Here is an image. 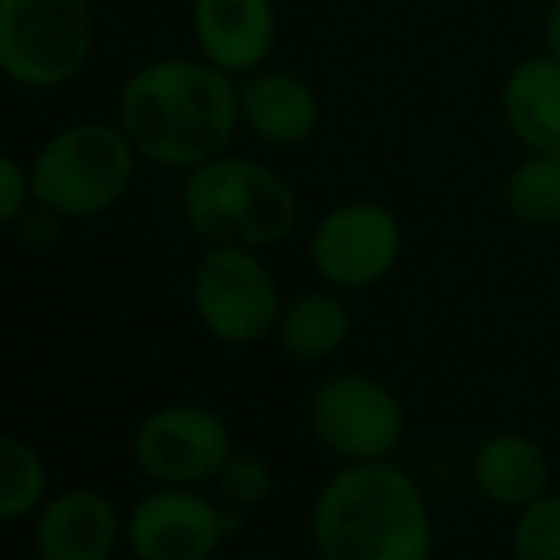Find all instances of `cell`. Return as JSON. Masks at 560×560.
<instances>
[{"instance_id": "9", "label": "cell", "mask_w": 560, "mask_h": 560, "mask_svg": "<svg viewBox=\"0 0 560 560\" xmlns=\"http://www.w3.org/2000/svg\"><path fill=\"white\" fill-rule=\"evenodd\" d=\"M241 530V508H222L199 488L156 485L126 515L133 560H210Z\"/></svg>"}, {"instance_id": "14", "label": "cell", "mask_w": 560, "mask_h": 560, "mask_svg": "<svg viewBox=\"0 0 560 560\" xmlns=\"http://www.w3.org/2000/svg\"><path fill=\"white\" fill-rule=\"evenodd\" d=\"M500 115L523 153H549L560 145V58L546 46L511 61L500 84Z\"/></svg>"}, {"instance_id": "7", "label": "cell", "mask_w": 560, "mask_h": 560, "mask_svg": "<svg viewBox=\"0 0 560 560\" xmlns=\"http://www.w3.org/2000/svg\"><path fill=\"white\" fill-rule=\"evenodd\" d=\"M405 256V225L397 210L374 199H347L325 210L310 233V264L339 294L374 290Z\"/></svg>"}, {"instance_id": "19", "label": "cell", "mask_w": 560, "mask_h": 560, "mask_svg": "<svg viewBox=\"0 0 560 560\" xmlns=\"http://www.w3.org/2000/svg\"><path fill=\"white\" fill-rule=\"evenodd\" d=\"M511 560H560V492H546L515 515Z\"/></svg>"}, {"instance_id": "22", "label": "cell", "mask_w": 560, "mask_h": 560, "mask_svg": "<svg viewBox=\"0 0 560 560\" xmlns=\"http://www.w3.org/2000/svg\"><path fill=\"white\" fill-rule=\"evenodd\" d=\"M58 222H61L58 214H50V210L35 202V207L15 222V233H20V241L27 244V248H46V244L58 236Z\"/></svg>"}, {"instance_id": "25", "label": "cell", "mask_w": 560, "mask_h": 560, "mask_svg": "<svg viewBox=\"0 0 560 560\" xmlns=\"http://www.w3.org/2000/svg\"><path fill=\"white\" fill-rule=\"evenodd\" d=\"M549 153H557V156H560V145H557V149H549Z\"/></svg>"}, {"instance_id": "11", "label": "cell", "mask_w": 560, "mask_h": 560, "mask_svg": "<svg viewBox=\"0 0 560 560\" xmlns=\"http://www.w3.org/2000/svg\"><path fill=\"white\" fill-rule=\"evenodd\" d=\"M191 35L199 58L241 81L271 61L279 8L275 0H191Z\"/></svg>"}, {"instance_id": "3", "label": "cell", "mask_w": 560, "mask_h": 560, "mask_svg": "<svg viewBox=\"0 0 560 560\" xmlns=\"http://www.w3.org/2000/svg\"><path fill=\"white\" fill-rule=\"evenodd\" d=\"M184 222L202 244H236V248H275L290 241L302 222V199L282 172L222 153L187 172L179 191Z\"/></svg>"}, {"instance_id": "12", "label": "cell", "mask_w": 560, "mask_h": 560, "mask_svg": "<svg viewBox=\"0 0 560 560\" xmlns=\"http://www.w3.org/2000/svg\"><path fill=\"white\" fill-rule=\"evenodd\" d=\"M31 538L38 560H112L126 541V523L104 492L66 488L35 511Z\"/></svg>"}, {"instance_id": "17", "label": "cell", "mask_w": 560, "mask_h": 560, "mask_svg": "<svg viewBox=\"0 0 560 560\" xmlns=\"http://www.w3.org/2000/svg\"><path fill=\"white\" fill-rule=\"evenodd\" d=\"M503 207L523 229L560 225V156L523 153L503 179Z\"/></svg>"}, {"instance_id": "15", "label": "cell", "mask_w": 560, "mask_h": 560, "mask_svg": "<svg viewBox=\"0 0 560 560\" xmlns=\"http://www.w3.org/2000/svg\"><path fill=\"white\" fill-rule=\"evenodd\" d=\"M469 472L480 500L515 511V515L534 500H541L549 492V477H553L546 450L523 431H495V435L480 439V446L472 450Z\"/></svg>"}, {"instance_id": "8", "label": "cell", "mask_w": 560, "mask_h": 560, "mask_svg": "<svg viewBox=\"0 0 560 560\" xmlns=\"http://www.w3.org/2000/svg\"><path fill=\"white\" fill-rule=\"evenodd\" d=\"M408 416L400 397L374 374L343 370L313 389L310 431L343 465L385 462L405 439Z\"/></svg>"}, {"instance_id": "2", "label": "cell", "mask_w": 560, "mask_h": 560, "mask_svg": "<svg viewBox=\"0 0 560 560\" xmlns=\"http://www.w3.org/2000/svg\"><path fill=\"white\" fill-rule=\"evenodd\" d=\"M320 560H431L435 518L412 472L385 462L339 465L310 511Z\"/></svg>"}, {"instance_id": "21", "label": "cell", "mask_w": 560, "mask_h": 560, "mask_svg": "<svg viewBox=\"0 0 560 560\" xmlns=\"http://www.w3.org/2000/svg\"><path fill=\"white\" fill-rule=\"evenodd\" d=\"M31 207H35L31 172L23 168L12 153L0 149V229H15V222H20Z\"/></svg>"}, {"instance_id": "13", "label": "cell", "mask_w": 560, "mask_h": 560, "mask_svg": "<svg viewBox=\"0 0 560 560\" xmlns=\"http://www.w3.org/2000/svg\"><path fill=\"white\" fill-rule=\"evenodd\" d=\"M241 130L259 145L298 149L320 130V96L302 73L256 69L241 77Z\"/></svg>"}, {"instance_id": "23", "label": "cell", "mask_w": 560, "mask_h": 560, "mask_svg": "<svg viewBox=\"0 0 560 560\" xmlns=\"http://www.w3.org/2000/svg\"><path fill=\"white\" fill-rule=\"evenodd\" d=\"M541 46L553 58H560V0H549L546 12H541Z\"/></svg>"}, {"instance_id": "24", "label": "cell", "mask_w": 560, "mask_h": 560, "mask_svg": "<svg viewBox=\"0 0 560 560\" xmlns=\"http://www.w3.org/2000/svg\"><path fill=\"white\" fill-rule=\"evenodd\" d=\"M248 560H279V557H248Z\"/></svg>"}, {"instance_id": "10", "label": "cell", "mask_w": 560, "mask_h": 560, "mask_svg": "<svg viewBox=\"0 0 560 560\" xmlns=\"http://www.w3.org/2000/svg\"><path fill=\"white\" fill-rule=\"evenodd\" d=\"M133 462L153 485L199 488L218 480L233 454V431L214 408L164 405L153 408L133 431Z\"/></svg>"}, {"instance_id": "16", "label": "cell", "mask_w": 560, "mask_h": 560, "mask_svg": "<svg viewBox=\"0 0 560 560\" xmlns=\"http://www.w3.org/2000/svg\"><path fill=\"white\" fill-rule=\"evenodd\" d=\"M347 339H351V310L332 287L298 294L294 302L282 305L279 325H275V343L294 362L336 359Z\"/></svg>"}, {"instance_id": "1", "label": "cell", "mask_w": 560, "mask_h": 560, "mask_svg": "<svg viewBox=\"0 0 560 560\" xmlns=\"http://www.w3.org/2000/svg\"><path fill=\"white\" fill-rule=\"evenodd\" d=\"M118 126L141 161L191 172L229 153L241 130V81L207 58H153L126 77Z\"/></svg>"}, {"instance_id": "4", "label": "cell", "mask_w": 560, "mask_h": 560, "mask_svg": "<svg viewBox=\"0 0 560 560\" xmlns=\"http://www.w3.org/2000/svg\"><path fill=\"white\" fill-rule=\"evenodd\" d=\"M138 149L126 130L107 118H81L61 126L31 156L35 202L61 222H84L115 210L138 176Z\"/></svg>"}, {"instance_id": "20", "label": "cell", "mask_w": 560, "mask_h": 560, "mask_svg": "<svg viewBox=\"0 0 560 560\" xmlns=\"http://www.w3.org/2000/svg\"><path fill=\"white\" fill-rule=\"evenodd\" d=\"M218 488H222V500L229 508L252 511L275 492V472L264 457L256 454H229V462L218 472Z\"/></svg>"}, {"instance_id": "18", "label": "cell", "mask_w": 560, "mask_h": 560, "mask_svg": "<svg viewBox=\"0 0 560 560\" xmlns=\"http://www.w3.org/2000/svg\"><path fill=\"white\" fill-rule=\"evenodd\" d=\"M46 503V465L38 450L0 431V523L35 518Z\"/></svg>"}, {"instance_id": "5", "label": "cell", "mask_w": 560, "mask_h": 560, "mask_svg": "<svg viewBox=\"0 0 560 560\" xmlns=\"http://www.w3.org/2000/svg\"><path fill=\"white\" fill-rule=\"evenodd\" d=\"M96 50L92 0H0V77L50 92L77 81Z\"/></svg>"}, {"instance_id": "6", "label": "cell", "mask_w": 560, "mask_h": 560, "mask_svg": "<svg viewBox=\"0 0 560 560\" xmlns=\"http://www.w3.org/2000/svg\"><path fill=\"white\" fill-rule=\"evenodd\" d=\"M282 290L256 248L210 244L191 275V310L218 343L252 347L275 336Z\"/></svg>"}]
</instances>
